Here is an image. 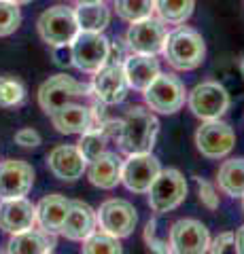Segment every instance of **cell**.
<instances>
[{
  "mask_svg": "<svg viewBox=\"0 0 244 254\" xmlns=\"http://www.w3.org/2000/svg\"><path fill=\"white\" fill-rule=\"evenodd\" d=\"M219 190L230 197H244V159H230L217 172Z\"/></svg>",
  "mask_w": 244,
  "mask_h": 254,
  "instance_id": "cell-24",
  "label": "cell"
},
{
  "mask_svg": "<svg viewBox=\"0 0 244 254\" xmlns=\"http://www.w3.org/2000/svg\"><path fill=\"white\" fill-rule=\"evenodd\" d=\"M157 225H160V220L153 218V220H149L147 222V227H145V242L149 246V250H153V252H162V254H168L172 252V246H170V240L166 237H160V229H157Z\"/></svg>",
  "mask_w": 244,
  "mask_h": 254,
  "instance_id": "cell-31",
  "label": "cell"
},
{
  "mask_svg": "<svg viewBox=\"0 0 244 254\" xmlns=\"http://www.w3.org/2000/svg\"><path fill=\"white\" fill-rule=\"evenodd\" d=\"M206 252H212V254H219V252L236 254V252H238V248H236V235L234 233H221V235H217L215 240L208 244V250Z\"/></svg>",
  "mask_w": 244,
  "mask_h": 254,
  "instance_id": "cell-33",
  "label": "cell"
},
{
  "mask_svg": "<svg viewBox=\"0 0 244 254\" xmlns=\"http://www.w3.org/2000/svg\"><path fill=\"white\" fill-rule=\"evenodd\" d=\"M15 142L23 148H34V146L41 144V133L36 129H32V127H26V129H19L15 133Z\"/></svg>",
  "mask_w": 244,
  "mask_h": 254,
  "instance_id": "cell-34",
  "label": "cell"
},
{
  "mask_svg": "<svg viewBox=\"0 0 244 254\" xmlns=\"http://www.w3.org/2000/svg\"><path fill=\"white\" fill-rule=\"evenodd\" d=\"M21 23V11L19 4L0 0V38L11 36Z\"/></svg>",
  "mask_w": 244,
  "mask_h": 254,
  "instance_id": "cell-30",
  "label": "cell"
},
{
  "mask_svg": "<svg viewBox=\"0 0 244 254\" xmlns=\"http://www.w3.org/2000/svg\"><path fill=\"white\" fill-rule=\"evenodd\" d=\"M123 72L132 89L145 91L153 83V78L160 74V62L155 60V55L132 53L123 60Z\"/></svg>",
  "mask_w": 244,
  "mask_h": 254,
  "instance_id": "cell-22",
  "label": "cell"
},
{
  "mask_svg": "<svg viewBox=\"0 0 244 254\" xmlns=\"http://www.w3.org/2000/svg\"><path fill=\"white\" fill-rule=\"evenodd\" d=\"M242 208H244V197H242Z\"/></svg>",
  "mask_w": 244,
  "mask_h": 254,
  "instance_id": "cell-40",
  "label": "cell"
},
{
  "mask_svg": "<svg viewBox=\"0 0 244 254\" xmlns=\"http://www.w3.org/2000/svg\"><path fill=\"white\" fill-rule=\"evenodd\" d=\"M6 2H15V4H28V2H32V0H6Z\"/></svg>",
  "mask_w": 244,
  "mask_h": 254,
  "instance_id": "cell-37",
  "label": "cell"
},
{
  "mask_svg": "<svg viewBox=\"0 0 244 254\" xmlns=\"http://www.w3.org/2000/svg\"><path fill=\"white\" fill-rule=\"evenodd\" d=\"M47 168L56 178L64 182H77L85 174L87 161L81 150L73 144H60L47 155Z\"/></svg>",
  "mask_w": 244,
  "mask_h": 254,
  "instance_id": "cell-18",
  "label": "cell"
},
{
  "mask_svg": "<svg viewBox=\"0 0 244 254\" xmlns=\"http://www.w3.org/2000/svg\"><path fill=\"white\" fill-rule=\"evenodd\" d=\"M187 104L189 110L202 121L221 119L227 113V108H230V93H227V89L221 83L206 81L195 85L187 93Z\"/></svg>",
  "mask_w": 244,
  "mask_h": 254,
  "instance_id": "cell-7",
  "label": "cell"
},
{
  "mask_svg": "<svg viewBox=\"0 0 244 254\" xmlns=\"http://www.w3.org/2000/svg\"><path fill=\"white\" fill-rule=\"evenodd\" d=\"M168 38L166 23L160 17H145L138 21H132V26L125 34V47L132 53H145V55H157L163 51Z\"/></svg>",
  "mask_w": 244,
  "mask_h": 254,
  "instance_id": "cell-8",
  "label": "cell"
},
{
  "mask_svg": "<svg viewBox=\"0 0 244 254\" xmlns=\"http://www.w3.org/2000/svg\"><path fill=\"white\" fill-rule=\"evenodd\" d=\"M160 172V159L153 153H134L121 165V182L132 193H147Z\"/></svg>",
  "mask_w": 244,
  "mask_h": 254,
  "instance_id": "cell-13",
  "label": "cell"
},
{
  "mask_svg": "<svg viewBox=\"0 0 244 254\" xmlns=\"http://www.w3.org/2000/svg\"><path fill=\"white\" fill-rule=\"evenodd\" d=\"M81 244H83L81 252H85V254H121L123 252L119 237L102 231V229H100V233L93 231L89 237H85Z\"/></svg>",
  "mask_w": 244,
  "mask_h": 254,
  "instance_id": "cell-27",
  "label": "cell"
},
{
  "mask_svg": "<svg viewBox=\"0 0 244 254\" xmlns=\"http://www.w3.org/2000/svg\"><path fill=\"white\" fill-rule=\"evenodd\" d=\"M236 144V133L221 119L204 121L195 131V146L206 159H223L232 153Z\"/></svg>",
  "mask_w": 244,
  "mask_h": 254,
  "instance_id": "cell-10",
  "label": "cell"
},
{
  "mask_svg": "<svg viewBox=\"0 0 244 254\" xmlns=\"http://www.w3.org/2000/svg\"><path fill=\"white\" fill-rule=\"evenodd\" d=\"M195 185H198V197H200V203L208 210H217L219 208V193L215 185H210L208 180H204L200 176H195Z\"/></svg>",
  "mask_w": 244,
  "mask_h": 254,
  "instance_id": "cell-32",
  "label": "cell"
},
{
  "mask_svg": "<svg viewBox=\"0 0 244 254\" xmlns=\"http://www.w3.org/2000/svg\"><path fill=\"white\" fill-rule=\"evenodd\" d=\"M96 218L102 231L119 237V240L130 237L138 225L136 208L125 199H106L96 212Z\"/></svg>",
  "mask_w": 244,
  "mask_h": 254,
  "instance_id": "cell-12",
  "label": "cell"
},
{
  "mask_svg": "<svg viewBox=\"0 0 244 254\" xmlns=\"http://www.w3.org/2000/svg\"><path fill=\"white\" fill-rule=\"evenodd\" d=\"M91 93L93 98L100 100L104 106H113L123 102L125 93H128V78L123 72L121 62H106L100 70L93 72L91 81Z\"/></svg>",
  "mask_w": 244,
  "mask_h": 254,
  "instance_id": "cell-11",
  "label": "cell"
},
{
  "mask_svg": "<svg viewBox=\"0 0 244 254\" xmlns=\"http://www.w3.org/2000/svg\"><path fill=\"white\" fill-rule=\"evenodd\" d=\"M79 2H104V0H79Z\"/></svg>",
  "mask_w": 244,
  "mask_h": 254,
  "instance_id": "cell-38",
  "label": "cell"
},
{
  "mask_svg": "<svg viewBox=\"0 0 244 254\" xmlns=\"http://www.w3.org/2000/svg\"><path fill=\"white\" fill-rule=\"evenodd\" d=\"M68 210L70 199H66L64 195H45L36 205V225L53 235H60L62 225L68 216Z\"/></svg>",
  "mask_w": 244,
  "mask_h": 254,
  "instance_id": "cell-23",
  "label": "cell"
},
{
  "mask_svg": "<svg viewBox=\"0 0 244 254\" xmlns=\"http://www.w3.org/2000/svg\"><path fill=\"white\" fill-rule=\"evenodd\" d=\"M53 49V60H56L58 66H68L73 64V55H70V45L64 47H51Z\"/></svg>",
  "mask_w": 244,
  "mask_h": 254,
  "instance_id": "cell-35",
  "label": "cell"
},
{
  "mask_svg": "<svg viewBox=\"0 0 244 254\" xmlns=\"http://www.w3.org/2000/svg\"><path fill=\"white\" fill-rule=\"evenodd\" d=\"M34 185V168L21 159L0 161V199L26 197Z\"/></svg>",
  "mask_w": 244,
  "mask_h": 254,
  "instance_id": "cell-15",
  "label": "cell"
},
{
  "mask_svg": "<svg viewBox=\"0 0 244 254\" xmlns=\"http://www.w3.org/2000/svg\"><path fill=\"white\" fill-rule=\"evenodd\" d=\"M162 53L174 70L187 72V70H195L202 66L204 58H206V43L198 30L185 26L168 34Z\"/></svg>",
  "mask_w": 244,
  "mask_h": 254,
  "instance_id": "cell-2",
  "label": "cell"
},
{
  "mask_svg": "<svg viewBox=\"0 0 244 254\" xmlns=\"http://www.w3.org/2000/svg\"><path fill=\"white\" fill-rule=\"evenodd\" d=\"M149 193V208H151L157 216L168 214L176 210L187 197V180L185 176L174 168L162 170L153 180Z\"/></svg>",
  "mask_w": 244,
  "mask_h": 254,
  "instance_id": "cell-3",
  "label": "cell"
},
{
  "mask_svg": "<svg viewBox=\"0 0 244 254\" xmlns=\"http://www.w3.org/2000/svg\"><path fill=\"white\" fill-rule=\"evenodd\" d=\"M9 254H49L56 250V235L45 229H26L13 233L4 248Z\"/></svg>",
  "mask_w": 244,
  "mask_h": 254,
  "instance_id": "cell-21",
  "label": "cell"
},
{
  "mask_svg": "<svg viewBox=\"0 0 244 254\" xmlns=\"http://www.w3.org/2000/svg\"><path fill=\"white\" fill-rule=\"evenodd\" d=\"M77 98H91V87L75 81L68 74H56L47 78L38 89V106L47 115L66 102H75Z\"/></svg>",
  "mask_w": 244,
  "mask_h": 254,
  "instance_id": "cell-9",
  "label": "cell"
},
{
  "mask_svg": "<svg viewBox=\"0 0 244 254\" xmlns=\"http://www.w3.org/2000/svg\"><path fill=\"white\" fill-rule=\"evenodd\" d=\"M121 165H123V159L119 155L104 150L96 159L87 161L85 172H87V178L93 187L111 190L121 182Z\"/></svg>",
  "mask_w": 244,
  "mask_h": 254,
  "instance_id": "cell-20",
  "label": "cell"
},
{
  "mask_svg": "<svg viewBox=\"0 0 244 254\" xmlns=\"http://www.w3.org/2000/svg\"><path fill=\"white\" fill-rule=\"evenodd\" d=\"M115 11L125 21H138L151 17L155 11V0H115Z\"/></svg>",
  "mask_w": 244,
  "mask_h": 254,
  "instance_id": "cell-28",
  "label": "cell"
},
{
  "mask_svg": "<svg viewBox=\"0 0 244 254\" xmlns=\"http://www.w3.org/2000/svg\"><path fill=\"white\" fill-rule=\"evenodd\" d=\"M26 100V87L21 81L6 74H0V106L2 108H15L23 104Z\"/></svg>",
  "mask_w": 244,
  "mask_h": 254,
  "instance_id": "cell-29",
  "label": "cell"
},
{
  "mask_svg": "<svg viewBox=\"0 0 244 254\" xmlns=\"http://www.w3.org/2000/svg\"><path fill=\"white\" fill-rule=\"evenodd\" d=\"M147 106L160 115H174L187 102V89L183 81L174 74L160 72L153 83L143 91Z\"/></svg>",
  "mask_w": 244,
  "mask_h": 254,
  "instance_id": "cell-4",
  "label": "cell"
},
{
  "mask_svg": "<svg viewBox=\"0 0 244 254\" xmlns=\"http://www.w3.org/2000/svg\"><path fill=\"white\" fill-rule=\"evenodd\" d=\"M49 119L53 127L60 133L73 136V133H83L96 127V117H93V108L91 106H83L77 102H66V104L58 106L56 110L49 113Z\"/></svg>",
  "mask_w": 244,
  "mask_h": 254,
  "instance_id": "cell-16",
  "label": "cell"
},
{
  "mask_svg": "<svg viewBox=\"0 0 244 254\" xmlns=\"http://www.w3.org/2000/svg\"><path fill=\"white\" fill-rule=\"evenodd\" d=\"M36 225V205L26 197L0 199V229L4 233H19Z\"/></svg>",
  "mask_w": 244,
  "mask_h": 254,
  "instance_id": "cell-17",
  "label": "cell"
},
{
  "mask_svg": "<svg viewBox=\"0 0 244 254\" xmlns=\"http://www.w3.org/2000/svg\"><path fill=\"white\" fill-rule=\"evenodd\" d=\"M195 0H155V13L163 23L180 26L193 13Z\"/></svg>",
  "mask_w": 244,
  "mask_h": 254,
  "instance_id": "cell-26",
  "label": "cell"
},
{
  "mask_svg": "<svg viewBox=\"0 0 244 254\" xmlns=\"http://www.w3.org/2000/svg\"><path fill=\"white\" fill-rule=\"evenodd\" d=\"M79 30L85 32H102L111 23V11L104 2H79L75 9Z\"/></svg>",
  "mask_w": 244,
  "mask_h": 254,
  "instance_id": "cell-25",
  "label": "cell"
},
{
  "mask_svg": "<svg viewBox=\"0 0 244 254\" xmlns=\"http://www.w3.org/2000/svg\"><path fill=\"white\" fill-rule=\"evenodd\" d=\"M160 133V121L153 110L145 106H132L121 119V127L117 133V142L123 153H151Z\"/></svg>",
  "mask_w": 244,
  "mask_h": 254,
  "instance_id": "cell-1",
  "label": "cell"
},
{
  "mask_svg": "<svg viewBox=\"0 0 244 254\" xmlns=\"http://www.w3.org/2000/svg\"><path fill=\"white\" fill-rule=\"evenodd\" d=\"M234 235H236V248H238L240 254H244V225H242Z\"/></svg>",
  "mask_w": 244,
  "mask_h": 254,
  "instance_id": "cell-36",
  "label": "cell"
},
{
  "mask_svg": "<svg viewBox=\"0 0 244 254\" xmlns=\"http://www.w3.org/2000/svg\"><path fill=\"white\" fill-rule=\"evenodd\" d=\"M38 34H41L43 43L49 47H64L70 45L73 38L79 34V23H77V15L75 9L64 4L51 6L47 9L36 21Z\"/></svg>",
  "mask_w": 244,
  "mask_h": 254,
  "instance_id": "cell-6",
  "label": "cell"
},
{
  "mask_svg": "<svg viewBox=\"0 0 244 254\" xmlns=\"http://www.w3.org/2000/svg\"><path fill=\"white\" fill-rule=\"evenodd\" d=\"M111 53V41L102 32H85L79 30V34L70 43V55H73V66L83 72H96L108 60Z\"/></svg>",
  "mask_w": 244,
  "mask_h": 254,
  "instance_id": "cell-5",
  "label": "cell"
},
{
  "mask_svg": "<svg viewBox=\"0 0 244 254\" xmlns=\"http://www.w3.org/2000/svg\"><path fill=\"white\" fill-rule=\"evenodd\" d=\"M210 233L204 222L195 218H180L170 227L172 252L178 254H202L208 250Z\"/></svg>",
  "mask_w": 244,
  "mask_h": 254,
  "instance_id": "cell-14",
  "label": "cell"
},
{
  "mask_svg": "<svg viewBox=\"0 0 244 254\" xmlns=\"http://www.w3.org/2000/svg\"><path fill=\"white\" fill-rule=\"evenodd\" d=\"M240 72H242V76H244V58H242V62H240Z\"/></svg>",
  "mask_w": 244,
  "mask_h": 254,
  "instance_id": "cell-39",
  "label": "cell"
},
{
  "mask_svg": "<svg viewBox=\"0 0 244 254\" xmlns=\"http://www.w3.org/2000/svg\"><path fill=\"white\" fill-rule=\"evenodd\" d=\"M96 225H98V218H96V212L91 210V205L73 199L60 235H64L70 242H83L85 237H89L96 231Z\"/></svg>",
  "mask_w": 244,
  "mask_h": 254,
  "instance_id": "cell-19",
  "label": "cell"
}]
</instances>
